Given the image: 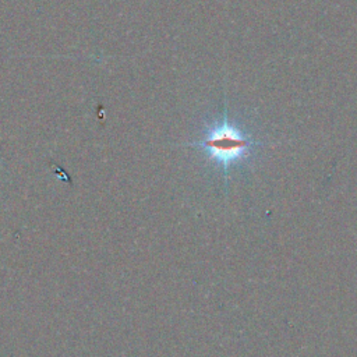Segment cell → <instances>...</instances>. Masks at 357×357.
Instances as JSON below:
<instances>
[{
    "instance_id": "obj_1",
    "label": "cell",
    "mask_w": 357,
    "mask_h": 357,
    "mask_svg": "<svg viewBox=\"0 0 357 357\" xmlns=\"http://www.w3.org/2000/svg\"><path fill=\"white\" fill-rule=\"evenodd\" d=\"M185 146L202 152L211 163L223 172L226 178L230 169L250 159L255 149L262 146V142L233 121L225 107L222 117L212 121L198 139Z\"/></svg>"
}]
</instances>
